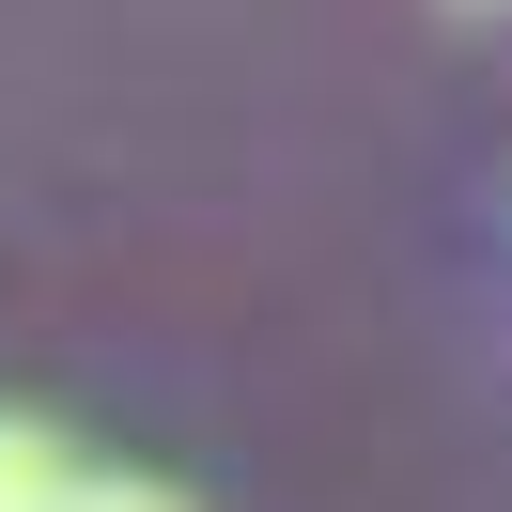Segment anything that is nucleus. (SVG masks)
<instances>
[{"label": "nucleus", "mask_w": 512, "mask_h": 512, "mask_svg": "<svg viewBox=\"0 0 512 512\" xmlns=\"http://www.w3.org/2000/svg\"><path fill=\"white\" fill-rule=\"evenodd\" d=\"M63 512H171V497H156V481H78Z\"/></svg>", "instance_id": "obj_2"}, {"label": "nucleus", "mask_w": 512, "mask_h": 512, "mask_svg": "<svg viewBox=\"0 0 512 512\" xmlns=\"http://www.w3.org/2000/svg\"><path fill=\"white\" fill-rule=\"evenodd\" d=\"M78 481H94V466H78L47 419H0V512H63Z\"/></svg>", "instance_id": "obj_1"}]
</instances>
